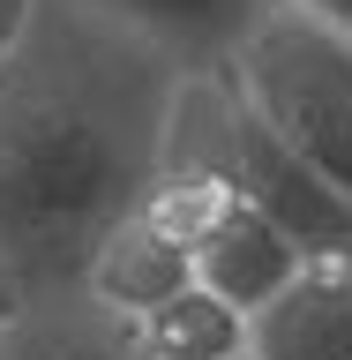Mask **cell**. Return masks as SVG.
<instances>
[{
  "label": "cell",
  "instance_id": "obj_1",
  "mask_svg": "<svg viewBox=\"0 0 352 360\" xmlns=\"http://www.w3.org/2000/svg\"><path fill=\"white\" fill-rule=\"evenodd\" d=\"M180 60L83 0H38L0 53V263L30 300L75 270L157 173Z\"/></svg>",
  "mask_w": 352,
  "mask_h": 360
},
{
  "label": "cell",
  "instance_id": "obj_7",
  "mask_svg": "<svg viewBox=\"0 0 352 360\" xmlns=\"http://www.w3.org/2000/svg\"><path fill=\"white\" fill-rule=\"evenodd\" d=\"M83 8L112 15L120 30H135L150 45H165L180 68H218L270 0H83Z\"/></svg>",
  "mask_w": 352,
  "mask_h": 360
},
{
  "label": "cell",
  "instance_id": "obj_6",
  "mask_svg": "<svg viewBox=\"0 0 352 360\" xmlns=\"http://www.w3.org/2000/svg\"><path fill=\"white\" fill-rule=\"evenodd\" d=\"M195 278L210 292H225L233 308H255V300H270V292L285 285L292 270L308 263V248L292 240L285 225H270L255 202H225L218 218L195 233Z\"/></svg>",
  "mask_w": 352,
  "mask_h": 360
},
{
  "label": "cell",
  "instance_id": "obj_8",
  "mask_svg": "<svg viewBox=\"0 0 352 360\" xmlns=\"http://www.w3.org/2000/svg\"><path fill=\"white\" fill-rule=\"evenodd\" d=\"M128 338L143 360H247V308H233L225 292L188 278L150 315H135Z\"/></svg>",
  "mask_w": 352,
  "mask_h": 360
},
{
  "label": "cell",
  "instance_id": "obj_3",
  "mask_svg": "<svg viewBox=\"0 0 352 360\" xmlns=\"http://www.w3.org/2000/svg\"><path fill=\"white\" fill-rule=\"evenodd\" d=\"M218 68L240 105L352 202V30L270 0Z\"/></svg>",
  "mask_w": 352,
  "mask_h": 360
},
{
  "label": "cell",
  "instance_id": "obj_5",
  "mask_svg": "<svg viewBox=\"0 0 352 360\" xmlns=\"http://www.w3.org/2000/svg\"><path fill=\"white\" fill-rule=\"evenodd\" d=\"M188 278H195L188 240H173V233L135 202L128 218H112L105 233H98V248L83 255V270H75V300H90L98 315H112V323L128 330L135 315H150L157 300L180 292Z\"/></svg>",
  "mask_w": 352,
  "mask_h": 360
},
{
  "label": "cell",
  "instance_id": "obj_12",
  "mask_svg": "<svg viewBox=\"0 0 352 360\" xmlns=\"http://www.w3.org/2000/svg\"><path fill=\"white\" fill-rule=\"evenodd\" d=\"M285 8H308V15H330L337 30H352V0H285Z\"/></svg>",
  "mask_w": 352,
  "mask_h": 360
},
{
  "label": "cell",
  "instance_id": "obj_2",
  "mask_svg": "<svg viewBox=\"0 0 352 360\" xmlns=\"http://www.w3.org/2000/svg\"><path fill=\"white\" fill-rule=\"evenodd\" d=\"M157 158L218 173L240 202H255L270 225H285L308 255H352V202L240 105L225 68H180Z\"/></svg>",
  "mask_w": 352,
  "mask_h": 360
},
{
  "label": "cell",
  "instance_id": "obj_10",
  "mask_svg": "<svg viewBox=\"0 0 352 360\" xmlns=\"http://www.w3.org/2000/svg\"><path fill=\"white\" fill-rule=\"evenodd\" d=\"M22 308H30V292H22V278L8 263H0V345H8V330L22 323Z\"/></svg>",
  "mask_w": 352,
  "mask_h": 360
},
{
  "label": "cell",
  "instance_id": "obj_9",
  "mask_svg": "<svg viewBox=\"0 0 352 360\" xmlns=\"http://www.w3.org/2000/svg\"><path fill=\"white\" fill-rule=\"evenodd\" d=\"M0 360H143V353L90 300H83V315H38V300H30L22 323L8 330V345H0Z\"/></svg>",
  "mask_w": 352,
  "mask_h": 360
},
{
  "label": "cell",
  "instance_id": "obj_11",
  "mask_svg": "<svg viewBox=\"0 0 352 360\" xmlns=\"http://www.w3.org/2000/svg\"><path fill=\"white\" fill-rule=\"evenodd\" d=\"M30 8H38V0H0V53H8V45L22 38V22H30Z\"/></svg>",
  "mask_w": 352,
  "mask_h": 360
},
{
  "label": "cell",
  "instance_id": "obj_4",
  "mask_svg": "<svg viewBox=\"0 0 352 360\" xmlns=\"http://www.w3.org/2000/svg\"><path fill=\"white\" fill-rule=\"evenodd\" d=\"M247 360H352V255H308L247 308Z\"/></svg>",
  "mask_w": 352,
  "mask_h": 360
}]
</instances>
